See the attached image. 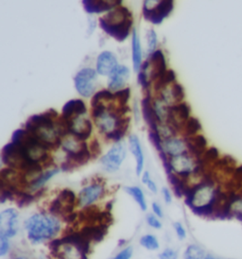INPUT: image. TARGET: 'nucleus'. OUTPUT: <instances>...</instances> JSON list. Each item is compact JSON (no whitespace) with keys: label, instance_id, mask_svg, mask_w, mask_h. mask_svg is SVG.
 Here are the masks:
<instances>
[{"label":"nucleus","instance_id":"nucleus-8","mask_svg":"<svg viewBox=\"0 0 242 259\" xmlns=\"http://www.w3.org/2000/svg\"><path fill=\"white\" fill-rule=\"evenodd\" d=\"M68 127L69 134L72 135L74 138L79 142H85V140H87L93 130L90 119L83 118L68 120Z\"/></svg>","mask_w":242,"mask_h":259},{"label":"nucleus","instance_id":"nucleus-7","mask_svg":"<svg viewBox=\"0 0 242 259\" xmlns=\"http://www.w3.org/2000/svg\"><path fill=\"white\" fill-rule=\"evenodd\" d=\"M19 214L14 208H9L0 213V236L8 238L15 237L18 228Z\"/></svg>","mask_w":242,"mask_h":259},{"label":"nucleus","instance_id":"nucleus-38","mask_svg":"<svg viewBox=\"0 0 242 259\" xmlns=\"http://www.w3.org/2000/svg\"><path fill=\"white\" fill-rule=\"evenodd\" d=\"M89 150H90V153H91L92 158H94V159L96 158L98 156H101V153H102V148H101V145H100L99 141L96 140V139L91 141Z\"/></svg>","mask_w":242,"mask_h":259},{"label":"nucleus","instance_id":"nucleus-46","mask_svg":"<svg viewBox=\"0 0 242 259\" xmlns=\"http://www.w3.org/2000/svg\"><path fill=\"white\" fill-rule=\"evenodd\" d=\"M138 83L143 87V89L148 90L149 86H150V80H148V75L146 72L140 71L138 73Z\"/></svg>","mask_w":242,"mask_h":259},{"label":"nucleus","instance_id":"nucleus-11","mask_svg":"<svg viewBox=\"0 0 242 259\" xmlns=\"http://www.w3.org/2000/svg\"><path fill=\"white\" fill-rule=\"evenodd\" d=\"M118 67V59L113 52L103 51L96 59V72L102 76H110Z\"/></svg>","mask_w":242,"mask_h":259},{"label":"nucleus","instance_id":"nucleus-22","mask_svg":"<svg viewBox=\"0 0 242 259\" xmlns=\"http://www.w3.org/2000/svg\"><path fill=\"white\" fill-rule=\"evenodd\" d=\"M108 226L106 225H89L81 230V234L89 241H102L106 236Z\"/></svg>","mask_w":242,"mask_h":259},{"label":"nucleus","instance_id":"nucleus-44","mask_svg":"<svg viewBox=\"0 0 242 259\" xmlns=\"http://www.w3.org/2000/svg\"><path fill=\"white\" fill-rule=\"evenodd\" d=\"M173 227L176 232L177 237L179 239L183 240L186 237V231L183 228V224L180 222H175L173 223Z\"/></svg>","mask_w":242,"mask_h":259},{"label":"nucleus","instance_id":"nucleus-12","mask_svg":"<svg viewBox=\"0 0 242 259\" xmlns=\"http://www.w3.org/2000/svg\"><path fill=\"white\" fill-rule=\"evenodd\" d=\"M122 1L120 0H111V1H103V0H83L82 6L87 14H102L105 12H110L118 6H121Z\"/></svg>","mask_w":242,"mask_h":259},{"label":"nucleus","instance_id":"nucleus-30","mask_svg":"<svg viewBox=\"0 0 242 259\" xmlns=\"http://www.w3.org/2000/svg\"><path fill=\"white\" fill-rule=\"evenodd\" d=\"M140 245L149 251H156L159 249L158 239L154 235L148 234L140 238Z\"/></svg>","mask_w":242,"mask_h":259},{"label":"nucleus","instance_id":"nucleus-15","mask_svg":"<svg viewBox=\"0 0 242 259\" xmlns=\"http://www.w3.org/2000/svg\"><path fill=\"white\" fill-rule=\"evenodd\" d=\"M141 107H142V114L144 119L146 121L150 130L158 131V123H160L159 119L157 117V114L154 110V105L152 103V98L150 95H146V96L141 101Z\"/></svg>","mask_w":242,"mask_h":259},{"label":"nucleus","instance_id":"nucleus-9","mask_svg":"<svg viewBox=\"0 0 242 259\" xmlns=\"http://www.w3.org/2000/svg\"><path fill=\"white\" fill-rule=\"evenodd\" d=\"M149 68L150 70V82L158 81L167 72V63L163 52L158 49L150 55L149 59ZM147 70V72H148ZM144 72V71H143ZM146 72V73H147Z\"/></svg>","mask_w":242,"mask_h":259},{"label":"nucleus","instance_id":"nucleus-2","mask_svg":"<svg viewBox=\"0 0 242 259\" xmlns=\"http://www.w3.org/2000/svg\"><path fill=\"white\" fill-rule=\"evenodd\" d=\"M25 228L30 242L39 244L57 236L61 223L53 215L38 213L25 222Z\"/></svg>","mask_w":242,"mask_h":259},{"label":"nucleus","instance_id":"nucleus-53","mask_svg":"<svg viewBox=\"0 0 242 259\" xmlns=\"http://www.w3.org/2000/svg\"><path fill=\"white\" fill-rule=\"evenodd\" d=\"M204 259H220L218 258V257H216V256H214L212 254H206V257Z\"/></svg>","mask_w":242,"mask_h":259},{"label":"nucleus","instance_id":"nucleus-36","mask_svg":"<svg viewBox=\"0 0 242 259\" xmlns=\"http://www.w3.org/2000/svg\"><path fill=\"white\" fill-rule=\"evenodd\" d=\"M219 157V150L216 148H210L208 150H206L204 154V157L201 161H199V163L205 164L214 162L215 160H217Z\"/></svg>","mask_w":242,"mask_h":259},{"label":"nucleus","instance_id":"nucleus-3","mask_svg":"<svg viewBox=\"0 0 242 259\" xmlns=\"http://www.w3.org/2000/svg\"><path fill=\"white\" fill-rule=\"evenodd\" d=\"M1 160L8 166V168L21 171L22 173H26L34 164L37 163L31 160L26 148L14 142L9 143L2 148Z\"/></svg>","mask_w":242,"mask_h":259},{"label":"nucleus","instance_id":"nucleus-20","mask_svg":"<svg viewBox=\"0 0 242 259\" xmlns=\"http://www.w3.org/2000/svg\"><path fill=\"white\" fill-rule=\"evenodd\" d=\"M132 49L133 71L139 73L142 67V48L139 35L135 29L132 30Z\"/></svg>","mask_w":242,"mask_h":259},{"label":"nucleus","instance_id":"nucleus-1","mask_svg":"<svg viewBox=\"0 0 242 259\" xmlns=\"http://www.w3.org/2000/svg\"><path fill=\"white\" fill-rule=\"evenodd\" d=\"M100 26L108 35L118 42H124L133 24L132 13L128 8L118 7L107 13L99 20Z\"/></svg>","mask_w":242,"mask_h":259},{"label":"nucleus","instance_id":"nucleus-19","mask_svg":"<svg viewBox=\"0 0 242 259\" xmlns=\"http://www.w3.org/2000/svg\"><path fill=\"white\" fill-rule=\"evenodd\" d=\"M185 147L186 145L183 141L174 137L163 141V150L167 156L171 158L185 153Z\"/></svg>","mask_w":242,"mask_h":259},{"label":"nucleus","instance_id":"nucleus-50","mask_svg":"<svg viewBox=\"0 0 242 259\" xmlns=\"http://www.w3.org/2000/svg\"><path fill=\"white\" fill-rule=\"evenodd\" d=\"M147 186L148 188H149L152 192L157 193V186H156L155 183H154L153 180H150V181L148 182Z\"/></svg>","mask_w":242,"mask_h":259},{"label":"nucleus","instance_id":"nucleus-18","mask_svg":"<svg viewBox=\"0 0 242 259\" xmlns=\"http://www.w3.org/2000/svg\"><path fill=\"white\" fill-rule=\"evenodd\" d=\"M185 145H186V148H188V150L190 151L191 154L200 158L206 152L207 141L204 135H195V136L186 137Z\"/></svg>","mask_w":242,"mask_h":259},{"label":"nucleus","instance_id":"nucleus-47","mask_svg":"<svg viewBox=\"0 0 242 259\" xmlns=\"http://www.w3.org/2000/svg\"><path fill=\"white\" fill-rule=\"evenodd\" d=\"M152 206H153V211H154V215L158 217L159 219L163 218L164 214H163V210H162L161 206L157 202H154Z\"/></svg>","mask_w":242,"mask_h":259},{"label":"nucleus","instance_id":"nucleus-10","mask_svg":"<svg viewBox=\"0 0 242 259\" xmlns=\"http://www.w3.org/2000/svg\"><path fill=\"white\" fill-rule=\"evenodd\" d=\"M170 164L172 168V172L176 173L179 177L185 181H187V179L190 176L191 172L194 171L192 161L186 153L171 158Z\"/></svg>","mask_w":242,"mask_h":259},{"label":"nucleus","instance_id":"nucleus-14","mask_svg":"<svg viewBox=\"0 0 242 259\" xmlns=\"http://www.w3.org/2000/svg\"><path fill=\"white\" fill-rule=\"evenodd\" d=\"M130 78V69L125 66H118L109 76L108 87L110 90L118 92L124 89L126 83Z\"/></svg>","mask_w":242,"mask_h":259},{"label":"nucleus","instance_id":"nucleus-16","mask_svg":"<svg viewBox=\"0 0 242 259\" xmlns=\"http://www.w3.org/2000/svg\"><path fill=\"white\" fill-rule=\"evenodd\" d=\"M86 110V106L81 99H71L64 105L62 117L68 120H72L84 115Z\"/></svg>","mask_w":242,"mask_h":259},{"label":"nucleus","instance_id":"nucleus-24","mask_svg":"<svg viewBox=\"0 0 242 259\" xmlns=\"http://www.w3.org/2000/svg\"><path fill=\"white\" fill-rule=\"evenodd\" d=\"M118 119H115L108 112H105L102 117L95 119V125L102 133H111L116 128V122Z\"/></svg>","mask_w":242,"mask_h":259},{"label":"nucleus","instance_id":"nucleus-42","mask_svg":"<svg viewBox=\"0 0 242 259\" xmlns=\"http://www.w3.org/2000/svg\"><path fill=\"white\" fill-rule=\"evenodd\" d=\"M132 252H133V250H132V247L129 246L118 252V254L113 259H131Z\"/></svg>","mask_w":242,"mask_h":259},{"label":"nucleus","instance_id":"nucleus-26","mask_svg":"<svg viewBox=\"0 0 242 259\" xmlns=\"http://www.w3.org/2000/svg\"><path fill=\"white\" fill-rule=\"evenodd\" d=\"M60 171H61L57 170V169H54V170H52V171H45L40 177L36 179L34 182H32L29 187H30V189H32V190L40 189L46 182H49L52 178L54 177L55 175H57Z\"/></svg>","mask_w":242,"mask_h":259},{"label":"nucleus","instance_id":"nucleus-17","mask_svg":"<svg viewBox=\"0 0 242 259\" xmlns=\"http://www.w3.org/2000/svg\"><path fill=\"white\" fill-rule=\"evenodd\" d=\"M91 153L89 150L88 146L85 142L81 143V148L76 152H67L66 153V161L72 164L75 168L79 166H83L88 163L91 159Z\"/></svg>","mask_w":242,"mask_h":259},{"label":"nucleus","instance_id":"nucleus-39","mask_svg":"<svg viewBox=\"0 0 242 259\" xmlns=\"http://www.w3.org/2000/svg\"><path fill=\"white\" fill-rule=\"evenodd\" d=\"M10 238L0 236V256H4L7 254L10 250Z\"/></svg>","mask_w":242,"mask_h":259},{"label":"nucleus","instance_id":"nucleus-33","mask_svg":"<svg viewBox=\"0 0 242 259\" xmlns=\"http://www.w3.org/2000/svg\"><path fill=\"white\" fill-rule=\"evenodd\" d=\"M16 197V202L19 208H25L28 206L30 202H32L34 200V196L31 195L30 193L24 192V191H19L15 195Z\"/></svg>","mask_w":242,"mask_h":259},{"label":"nucleus","instance_id":"nucleus-45","mask_svg":"<svg viewBox=\"0 0 242 259\" xmlns=\"http://www.w3.org/2000/svg\"><path fill=\"white\" fill-rule=\"evenodd\" d=\"M14 193L10 191L5 187H1V193H0V201L1 203H4L6 200H14Z\"/></svg>","mask_w":242,"mask_h":259},{"label":"nucleus","instance_id":"nucleus-37","mask_svg":"<svg viewBox=\"0 0 242 259\" xmlns=\"http://www.w3.org/2000/svg\"><path fill=\"white\" fill-rule=\"evenodd\" d=\"M148 51L149 54H153L155 51L156 45H157V35L154 30H149L147 35Z\"/></svg>","mask_w":242,"mask_h":259},{"label":"nucleus","instance_id":"nucleus-43","mask_svg":"<svg viewBox=\"0 0 242 259\" xmlns=\"http://www.w3.org/2000/svg\"><path fill=\"white\" fill-rule=\"evenodd\" d=\"M178 252L173 249H166L159 254V259H177Z\"/></svg>","mask_w":242,"mask_h":259},{"label":"nucleus","instance_id":"nucleus-54","mask_svg":"<svg viewBox=\"0 0 242 259\" xmlns=\"http://www.w3.org/2000/svg\"><path fill=\"white\" fill-rule=\"evenodd\" d=\"M15 259H26L25 257H22V256H18V257H15Z\"/></svg>","mask_w":242,"mask_h":259},{"label":"nucleus","instance_id":"nucleus-13","mask_svg":"<svg viewBox=\"0 0 242 259\" xmlns=\"http://www.w3.org/2000/svg\"><path fill=\"white\" fill-rule=\"evenodd\" d=\"M103 186L100 184H95L84 187L79 194V205L83 208L91 206L95 200H99L103 196Z\"/></svg>","mask_w":242,"mask_h":259},{"label":"nucleus","instance_id":"nucleus-31","mask_svg":"<svg viewBox=\"0 0 242 259\" xmlns=\"http://www.w3.org/2000/svg\"><path fill=\"white\" fill-rule=\"evenodd\" d=\"M183 129L186 136L190 137V136H195V134L202 130V125L198 119L195 118H189L185 122Z\"/></svg>","mask_w":242,"mask_h":259},{"label":"nucleus","instance_id":"nucleus-34","mask_svg":"<svg viewBox=\"0 0 242 259\" xmlns=\"http://www.w3.org/2000/svg\"><path fill=\"white\" fill-rule=\"evenodd\" d=\"M170 94L172 100L175 101L178 104L183 102V98H184V90L183 86L179 83H174L170 90Z\"/></svg>","mask_w":242,"mask_h":259},{"label":"nucleus","instance_id":"nucleus-23","mask_svg":"<svg viewBox=\"0 0 242 259\" xmlns=\"http://www.w3.org/2000/svg\"><path fill=\"white\" fill-rule=\"evenodd\" d=\"M130 122H131V118H128V117L118 119L116 122V128L114 129V131L106 134V138L116 142L121 141L128 131Z\"/></svg>","mask_w":242,"mask_h":259},{"label":"nucleus","instance_id":"nucleus-32","mask_svg":"<svg viewBox=\"0 0 242 259\" xmlns=\"http://www.w3.org/2000/svg\"><path fill=\"white\" fill-rule=\"evenodd\" d=\"M131 96V89L129 87L121 89L114 94V100L119 106H126Z\"/></svg>","mask_w":242,"mask_h":259},{"label":"nucleus","instance_id":"nucleus-25","mask_svg":"<svg viewBox=\"0 0 242 259\" xmlns=\"http://www.w3.org/2000/svg\"><path fill=\"white\" fill-rule=\"evenodd\" d=\"M124 189L125 191L128 193L129 195H131L133 198V200L138 203L140 209L142 211L147 210L148 205L146 199H145V195H144V193L141 190L140 187H138V186H126Z\"/></svg>","mask_w":242,"mask_h":259},{"label":"nucleus","instance_id":"nucleus-27","mask_svg":"<svg viewBox=\"0 0 242 259\" xmlns=\"http://www.w3.org/2000/svg\"><path fill=\"white\" fill-rule=\"evenodd\" d=\"M112 100H114V94L111 93L109 90H102V91L95 93L92 97L91 106L93 108L100 104H104V101L110 103V101Z\"/></svg>","mask_w":242,"mask_h":259},{"label":"nucleus","instance_id":"nucleus-52","mask_svg":"<svg viewBox=\"0 0 242 259\" xmlns=\"http://www.w3.org/2000/svg\"><path fill=\"white\" fill-rule=\"evenodd\" d=\"M242 176V166L241 167H239L238 169H236V171H235V176Z\"/></svg>","mask_w":242,"mask_h":259},{"label":"nucleus","instance_id":"nucleus-51","mask_svg":"<svg viewBox=\"0 0 242 259\" xmlns=\"http://www.w3.org/2000/svg\"><path fill=\"white\" fill-rule=\"evenodd\" d=\"M150 180H151V177H150L149 171H145L144 174H143V176H142V183L145 184V185H147L148 182H149Z\"/></svg>","mask_w":242,"mask_h":259},{"label":"nucleus","instance_id":"nucleus-49","mask_svg":"<svg viewBox=\"0 0 242 259\" xmlns=\"http://www.w3.org/2000/svg\"><path fill=\"white\" fill-rule=\"evenodd\" d=\"M162 193H163L165 201H166L167 203H170L171 200H172V197H171V194L169 192V189H168L167 187H163V188H162Z\"/></svg>","mask_w":242,"mask_h":259},{"label":"nucleus","instance_id":"nucleus-28","mask_svg":"<svg viewBox=\"0 0 242 259\" xmlns=\"http://www.w3.org/2000/svg\"><path fill=\"white\" fill-rule=\"evenodd\" d=\"M175 81H176L175 72L171 69L167 70V72L162 77L161 79H159L158 81L155 82V90L160 92L163 89L166 88L167 85H169V84L175 82Z\"/></svg>","mask_w":242,"mask_h":259},{"label":"nucleus","instance_id":"nucleus-29","mask_svg":"<svg viewBox=\"0 0 242 259\" xmlns=\"http://www.w3.org/2000/svg\"><path fill=\"white\" fill-rule=\"evenodd\" d=\"M206 255L205 250L196 244L189 245L184 252L185 259H204Z\"/></svg>","mask_w":242,"mask_h":259},{"label":"nucleus","instance_id":"nucleus-21","mask_svg":"<svg viewBox=\"0 0 242 259\" xmlns=\"http://www.w3.org/2000/svg\"><path fill=\"white\" fill-rule=\"evenodd\" d=\"M130 149L136 161V174L139 176L144 169V156L137 135L132 134L130 136Z\"/></svg>","mask_w":242,"mask_h":259},{"label":"nucleus","instance_id":"nucleus-5","mask_svg":"<svg viewBox=\"0 0 242 259\" xmlns=\"http://www.w3.org/2000/svg\"><path fill=\"white\" fill-rule=\"evenodd\" d=\"M98 72L95 69L86 67L80 70L74 78L75 88L84 97L93 96L96 88Z\"/></svg>","mask_w":242,"mask_h":259},{"label":"nucleus","instance_id":"nucleus-40","mask_svg":"<svg viewBox=\"0 0 242 259\" xmlns=\"http://www.w3.org/2000/svg\"><path fill=\"white\" fill-rule=\"evenodd\" d=\"M105 112H107V106L105 104H100V105L92 108L91 116L95 120V119H99L100 117H102Z\"/></svg>","mask_w":242,"mask_h":259},{"label":"nucleus","instance_id":"nucleus-35","mask_svg":"<svg viewBox=\"0 0 242 259\" xmlns=\"http://www.w3.org/2000/svg\"><path fill=\"white\" fill-rule=\"evenodd\" d=\"M149 139L151 141V143L153 144V146H154V148H156L159 152L164 151V150H163V141H162L161 135H160V133H159V131L150 130Z\"/></svg>","mask_w":242,"mask_h":259},{"label":"nucleus","instance_id":"nucleus-6","mask_svg":"<svg viewBox=\"0 0 242 259\" xmlns=\"http://www.w3.org/2000/svg\"><path fill=\"white\" fill-rule=\"evenodd\" d=\"M127 153V147L124 141L117 142L110 150L102 157L101 163L103 169L108 172H116L123 163Z\"/></svg>","mask_w":242,"mask_h":259},{"label":"nucleus","instance_id":"nucleus-41","mask_svg":"<svg viewBox=\"0 0 242 259\" xmlns=\"http://www.w3.org/2000/svg\"><path fill=\"white\" fill-rule=\"evenodd\" d=\"M147 223L149 224V226H151L154 229L158 230L162 228V222L159 221L158 217L153 215V214L147 216Z\"/></svg>","mask_w":242,"mask_h":259},{"label":"nucleus","instance_id":"nucleus-4","mask_svg":"<svg viewBox=\"0 0 242 259\" xmlns=\"http://www.w3.org/2000/svg\"><path fill=\"white\" fill-rule=\"evenodd\" d=\"M143 4L144 18L154 25L162 24L174 8V2L172 0L145 1Z\"/></svg>","mask_w":242,"mask_h":259},{"label":"nucleus","instance_id":"nucleus-55","mask_svg":"<svg viewBox=\"0 0 242 259\" xmlns=\"http://www.w3.org/2000/svg\"><path fill=\"white\" fill-rule=\"evenodd\" d=\"M232 259H235V258H232Z\"/></svg>","mask_w":242,"mask_h":259},{"label":"nucleus","instance_id":"nucleus-48","mask_svg":"<svg viewBox=\"0 0 242 259\" xmlns=\"http://www.w3.org/2000/svg\"><path fill=\"white\" fill-rule=\"evenodd\" d=\"M44 115H45L47 118L53 119V120H57V119H59L58 112L54 110V109H50V110L44 112Z\"/></svg>","mask_w":242,"mask_h":259}]
</instances>
